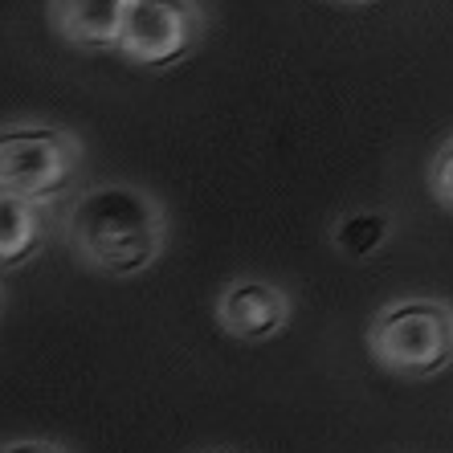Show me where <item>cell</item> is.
Masks as SVG:
<instances>
[{"mask_svg":"<svg viewBox=\"0 0 453 453\" xmlns=\"http://www.w3.org/2000/svg\"><path fill=\"white\" fill-rule=\"evenodd\" d=\"M62 233L86 270L106 278H135L159 262L168 242V217L148 188L95 184L74 196Z\"/></svg>","mask_w":453,"mask_h":453,"instance_id":"cell-1","label":"cell"},{"mask_svg":"<svg viewBox=\"0 0 453 453\" xmlns=\"http://www.w3.org/2000/svg\"><path fill=\"white\" fill-rule=\"evenodd\" d=\"M368 356L401 380H433L453 364V306L445 298H396L368 323Z\"/></svg>","mask_w":453,"mask_h":453,"instance_id":"cell-2","label":"cell"},{"mask_svg":"<svg viewBox=\"0 0 453 453\" xmlns=\"http://www.w3.org/2000/svg\"><path fill=\"white\" fill-rule=\"evenodd\" d=\"M82 143L62 127H4L0 135V192L50 204L74 188Z\"/></svg>","mask_w":453,"mask_h":453,"instance_id":"cell-3","label":"cell"},{"mask_svg":"<svg viewBox=\"0 0 453 453\" xmlns=\"http://www.w3.org/2000/svg\"><path fill=\"white\" fill-rule=\"evenodd\" d=\"M209 17L196 0H127L119 58L143 70H172L201 50Z\"/></svg>","mask_w":453,"mask_h":453,"instance_id":"cell-4","label":"cell"},{"mask_svg":"<svg viewBox=\"0 0 453 453\" xmlns=\"http://www.w3.org/2000/svg\"><path fill=\"white\" fill-rule=\"evenodd\" d=\"M212 315L229 339L265 343V339L282 335L290 323V295L274 282H262V278H237L217 295Z\"/></svg>","mask_w":453,"mask_h":453,"instance_id":"cell-5","label":"cell"},{"mask_svg":"<svg viewBox=\"0 0 453 453\" xmlns=\"http://www.w3.org/2000/svg\"><path fill=\"white\" fill-rule=\"evenodd\" d=\"M127 0H50V25L65 45L86 53L119 50Z\"/></svg>","mask_w":453,"mask_h":453,"instance_id":"cell-6","label":"cell"},{"mask_svg":"<svg viewBox=\"0 0 453 453\" xmlns=\"http://www.w3.org/2000/svg\"><path fill=\"white\" fill-rule=\"evenodd\" d=\"M45 209L50 204L0 192V265L4 270H17V265L33 262L45 250V242H50Z\"/></svg>","mask_w":453,"mask_h":453,"instance_id":"cell-7","label":"cell"},{"mask_svg":"<svg viewBox=\"0 0 453 453\" xmlns=\"http://www.w3.org/2000/svg\"><path fill=\"white\" fill-rule=\"evenodd\" d=\"M388 233H392L388 212H351V217H343L335 225L331 242L348 257H368V253H376L380 245L388 242Z\"/></svg>","mask_w":453,"mask_h":453,"instance_id":"cell-8","label":"cell"},{"mask_svg":"<svg viewBox=\"0 0 453 453\" xmlns=\"http://www.w3.org/2000/svg\"><path fill=\"white\" fill-rule=\"evenodd\" d=\"M429 192L441 209L453 212V135L445 139L441 148H437V156L429 159Z\"/></svg>","mask_w":453,"mask_h":453,"instance_id":"cell-9","label":"cell"},{"mask_svg":"<svg viewBox=\"0 0 453 453\" xmlns=\"http://www.w3.org/2000/svg\"><path fill=\"white\" fill-rule=\"evenodd\" d=\"M0 453H70V449L58 441H9Z\"/></svg>","mask_w":453,"mask_h":453,"instance_id":"cell-10","label":"cell"},{"mask_svg":"<svg viewBox=\"0 0 453 453\" xmlns=\"http://www.w3.org/2000/svg\"><path fill=\"white\" fill-rule=\"evenodd\" d=\"M335 4H368V0H335Z\"/></svg>","mask_w":453,"mask_h":453,"instance_id":"cell-11","label":"cell"},{"mask_svg":"<svg viewBox=\"0 0 453 453\" xmlns=\"http://www.w3.org/2000/svg\"><path fill=\"white\" fill-rule=\"evenodd\" d=\"M217 453H225V449H217Z\"/></svg>","mask_w":453,"mask_h":453,"instance_id":"cell-12","label":"cell"}]
</instances>
